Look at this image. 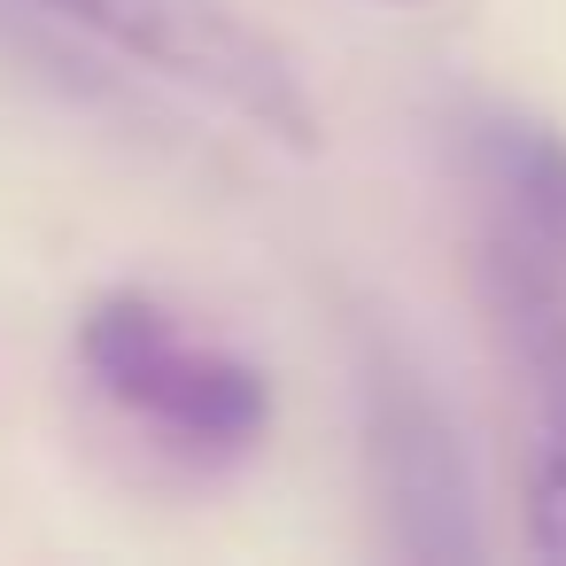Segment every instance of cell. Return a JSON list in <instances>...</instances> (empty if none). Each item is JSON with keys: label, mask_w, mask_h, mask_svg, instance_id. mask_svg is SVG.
<instances>
[{"label": "cell", "mask_w": 566, "mask_h": 566, "mask_svg": "<svg viewBox=\"0 0 566 566\" xmlns=\"http://www.w3.org/2000/svg\"><path fill=\"white\" fill-rule=\"evenodd\" d=\"M365 450H373L388 543L403 558H419V566L481 558V504H473L458 427H450L442 396L396 349L365 357Z\"/></svg>", "instance_id": "4"}, {"label": "cell", "mask_w": 566, "mask_h": 566, "mask_svg": "<svg viewBox=\"0 0 566 566\" xmlns=\"http://www.w3.org/2000/svg\"><path fill=\"white\" fill-rule=\"evenodd\" d=\"M78 365L117 419L187 465H241L272 434V380L140 287H117L78 318Z\"/></svg>", "instance_id": "1"}, {"label": "cell", "mask_w": 566, "mask_h": 566, "mask_svg": "<svg viewBox=\"0 0 566 566\" xmlns=\"http://www.w3.org/2000/svg\"><path fill=\"white\" fill-rule=\"evenodd\" d=\"M473 171L504 202V226L527 233L551 264H566V133L520 109H489L473 125Z\"/></svg>", "instance_id": "5"}, {"label": "cell", "mask_w": 566, "mask_h": 566, "mask_svg": "<svg viewBox=\"0 0 566 566\" xmlns=\"http://www.w3.org/2000/svg\"><path fill=\"white\" fill-rule=\"evenodd\" d=\"M481 311L496 357L520 388V543L527 558L566 566V264L527 233L496 226L481 241Z\"/></svg>", "instance_id": "3"}, {"label": "cell", "mask_w": 566, "mask_h": 566, "mask_svg": "<svg viewBox=\"0 0 566 566\" xmlns=\"http://www.w3.org/2000/svg\"><path fill=\"white\" fill-rule=\"evenodd\" d=\"M32 9L78 24L86 40H102L109 55L233 109L241 125H256L264 140L311 156L318 133V102L303 86V71L287 63V48L272 32H256L226 0H32Z\"/></svg>", "instance_id": "2"}]
</instances>
